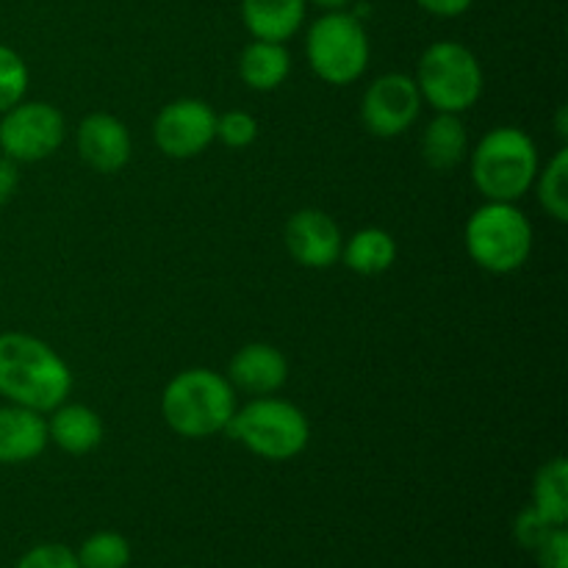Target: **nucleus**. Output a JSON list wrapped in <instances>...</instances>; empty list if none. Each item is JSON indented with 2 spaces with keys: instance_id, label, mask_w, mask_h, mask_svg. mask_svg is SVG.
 Segmentation results:
<instances>
[{
  "instance_id": "18",
  "label": "nucleus",
  "mask_w": 568,
  "mask_h": 568,
  "mask_svg": "<svg viewBox=\"0 0 568 568\" xmlns=\"http://www.w3.org/2000/svg\"><path fill=\"white\" fill-rule=\"evenodd\" d=\"M288 72H292V55L281 42L253 39L250 44H244L242 55H239V78L253 92H275L277 87L286 83Z\"/></svg>"
},
{
  "instance_id": "10",
  "label": "nucleus",
  "mask_w": 568,
  "mask_h": 568,
  "mask_svg": "<svg viewBox=\"0 0 568 568\" xmlns=\"http://www.w3.org/2000/svg\"><path fill=\"white\" fill-rule=\"evenodd\" d=\"M216 139V111L205 100L181 98L166 103L153 122V142L166 159L186 161L205 153Z\"/></svg>"
},
{
  "instance_id": "24",
  "label": "nucleus",
  "mask_w": 568,
  "mask_h": 568,
  "mask_svg": "<svg viewBox=\"0 0 568 568\" xmlns=\"http://www.w3.org/2000/svg\"><path fill=\"white\" fill-rule=\"evenodd\" d=\"M216 139L231 150H244L258 139V120L250 111L231 109L216 114Z\"/></svg>"
},
{
  "instance_id": "7",
  "label": "nucleus",
  "mask_w": 568,
  "mask_h": 568,
  "mask_svg": "<svg viewBox=\"0 0 568 568\" xmlns=\"http://www.w3.org/2000/svg\"><path fill=\"white\" fill-rule=\"evenodd\" d=\"M305 59L314 75L331 87L355 83L369 67V37L358 14L325 11L305 33Z\"/></svg>"
},
{
  "instance_id": "26",
  "label": "nucleus",
  "mask_w": 568,
  "mask_h": 568,
  "mask_svg": "<svg viewBox=\"0 0 568 568\" xmlns=\"http://www.w3.org/2000/svg\"><path fill=\"white\" fill-rule=\"evenodd\" d=\"M552 530L555 527L549 525V521H544L530 505H527L525 510H519V516H516L514 521L516 544H519L521 549H530V552H536V549L544 544V538H547Z\"/></svg>"
},
{
  "instance_id": "14",
  "label": "nucleus",
  "mask_w": 568,
  "mask_h": 568,
  "mask_svg": "<svg viewBox=\"0 0 568 568\" xmlns=\"http://www.w3.org/2000/svg\"><path fill=\"white\" fill-rule=\"evenodd\" d=\"M48 419L22 405H0V466L31 464L48 449Z\"/></svg>"
},
{
  "instance_id": "30",
  "label": "nucleus",
  "mask_w": 568,
  "mask_h": 568,
  "mask_svg": "<svg viewBox=\"0 0 568 568\" xmlns=\"http://www.w3.org/2000/svg\"><path fill=\"white\" fill-rule=\"evenodd\" d=\"M311 3L320 6L322 11H342V9H347L353 0H311Z\"/></svg>"
},
{
  "instance_id": "8",
  "label": "nucleus",
  "mask_w": 568,
  "mask_h": 568,
  "mask_svg": "<svg viewBox=\"0 0 568 568\" xmlns=\"http://www.w3.org/2000/svg\"><path fill=\"white\" fill-rule=\"evenodd\" d=\"M64 114L44 100H20L0 114V153L14 164L44 161L64 142Z\"/></svg>"
},
{
  "instance_id": "23",
  "label": "nucleus",
  "mask_w": 568,
  "mask_h": 568,
  "mask_svg": "<svg viewBox=\"0 0 568 568\" xmlns=\"http://www.w3.org/2000/svg\"><path fill=\"white\" fill-rule=\"evenodd\" d=\"M28 64L9 44H0V114L26 100Z\"/></svg>"
},
{
  "instance_id": "19",
  "label": "nucleus",
  "mask_w": 568,
  "mask_h": 568,
  "mask_svg": "<svg viewBox=\"0 0 568 568\" xmlns=\"http://www.w3.org/2000/svg\"><path fill=\"white\" fill-rule=\"evenodd\" d=\"M344 266L355 275H383L397 261V242L383 227H361L342 244Z\"/></svg>"
},
{
  "instance_id": "21",
  "label": "nucleus",
  "mask_w": 568,
  "mask_h": 568,
  "mask_svg": "<svg viewBox=\"0 0 568 568\" xmlns=\"http://www.w3.org/2000/svg\"><path fill=\"white\" fill-rule=\"evenodd\" d=\"M536 194L538 205L552 216L555 222H568V148H560L558 153L549 159L544 170L536 175Z\"/></svg>"
},
{
  "instance_id": "11",
  "label": "nucleus",
  "mask_w": 568,
  "mask_h": 568,
  "mask_svg": "<svg viewBox=\"0 0 568 568\" xmlns=\"http://www.w3.org/2000/svg\"><path fill=\"white\" fill-rule=\"evenodd\" d=\"M288 255L305 270H331L342 258L344 236L336 220L320 209L294 211L283 227Z\"/></svg>"
},
{
  "instance_id": "13",
  "label": "nucleus",
  "mask_w": 568,
  "mask_h": 568,
  "mask_svg": "<svg viewBox=\"0 0 568 568\" xmlns=\"http://www.w3.org/2000/svg\"><path fill=\"white\" fill-rule=\"evenodd\" d=\"M227 381L233 388L253 397H270L288 381V361L277 347L266 342H250L227 364Z\"/></svg>"
},
{
  "instance_id": "6",
  "label": "nucleus",
  "mask_w": 568,
  "mask_h": 568,
  "mask_svg": "<svg viewBox=\"0 0 568 568\" xmlns=\"http://www.w3.org/2000/svg\"><path fill=\"white\" fill-rule=\"evenodd\" d=\"M416 87L422 103L430 105L436 114H464L483 98V67L466 44L442 39L427 44L416 64Z\"/></svg>"
},
{
  "instance_id": "4",
  "label": "nucleus",
  "mask_w": 568,
  "mask_h": 568,
  "mask_svg": "<svg viewBox=\"0 0 568 568\" xmlns=\"http://www.w3.org/2000/svg\"><path fill=\"white\" fill-rule=\"evenodd\" d=\"M227 436L258 458L283 464L305 453L311 442L308 416L281 397H255L227 422Z\"/></svg>"
},
{
  "instance_id": "9",
  "label": "nucleus",
  "mask_w": 568,
  "mask_h": 568,
  "mask_svg": "<svg viewBox=\"0 0 568 568\" xmlns=\"http://www.w3.org/2000/svg\"><path fill=\"white\" fill-rule=\"evenodd\" d=\"M419 87L405 72H386L366 87L361 98V122L372 136L397 139L419 120Z\"/></svg>"
},
{
  "instance_id": "2",
  "label": "nucleus",
  "mask_w": 568,
  "mask_h": 568,
  "mask_svg": "<svg viewBox=\"0 0 568 568\" xmlns=\"http://www.w3.org/2000/svg\"><path fill=\"white\" fill-rule=\"evenodd\" d=\"M236 414V388L205 366L183 369L161 392V416L175 436L203 442L227 430Z\"/></svg>"
},
{
  "instance_id": "17",
  "label": "nucleus",
  "mask_w": 568,
  "mask_h": 568,
  "mask_svg": "<svg viewBox=\"0 0 568 568\" xmlns=\"http://www.w3.org/2000/svg\"><path fill=\"white\" fill-rule=\"evenodd\" d=\"M422 161L433 172H453L469 159V133L460 114H436L422 131Z\"/></svg>"
},
{
  "instance_id": "29",
  "label": "nucleus",
  "mask_w": 568,
  "mask_h": 568,
  "mask_svg": "<svg viewBox=\"0 0 568 568\" xmlns=\"http://www.w3.org/2000/svg\"><path fill=\"white\" fill-rule=\"evenodd\" d=\"M17 183H20V172H17V164L6 155H0V205L9 203L17 192Z\"/></svg>"
},
{
  "instance_id": "22",
  "label": "nucleus",
  "mask_w": 568,
  "mask_h": 568,
  "mask_svg": "<svg viewBox=\"0 0 568 568\" xmlns=\"http://www.w3.org/2000/svg\"><path fill=\"white\" fill-rule=\"evenodd\" d=\"M81 568H128L131 564V544L116 530H98L78 549Z\"/></svg>"
},
{
  "instance_id": "20",
  "label": "nucleus",
  "mask_w": 568,
  "mask_h": 568,
  "mask_svg": "<svg viewBox=\"0 0 568 568\" xmlns=\"http://www.w3.org/2000/svg\"><path fill=\"white\" fill-rule=\"evenodd\" d=\"M530 508L552 527L568 525V466L560 455L536 471Z\"/></svg>"
},
{
  "instance_id": "27",
  "label": "nucleus",
  "mask_w": 568,
  "mask_h": 568,
  "mask_svg": "<svg viewBox=\"0 0 568 568\" xmlns=\"http://www.w3.org/2000/svg\"><path fill=\"white\" fill-rule=\"evenodd\" d=\"M538 568H568V530L566 527H555L541 547L536 549Z\"/></svg>"
},
{
  "instance_id": "3",
  "label": "nucleus",
  "mask_w": 568,
  "mask_h": 568,
  "mask_svg": "<svg viewBox=\"0 0 568 568\" xmlns=\"http://www.w3.org/2000/svg\"><path fill=\"white\" fill-rule=\"evenodd\" d=\"M541 161L530 133L516 125L491 128L469 148V175L477 192L497 203H519L536 183Z\"/></svg>"
},
{
  "instance_id": "15",
  "label": "nucleus",
  "mask_w": 568,
  "mask_h": 568,
  "mask_svg": "<svg viewBox=\"0 0 568 568\" xmlns=\"http://www.w3.org/2000/svg\"><path fill=\"white\" fill-rule=\"evenodd\" d=\"M48 442L67 455H89L103 442V422L89 405H67L50 410Z\"/></svg>"
},
{
  "instance_id": "5",
  "label": "nucleus",
  "mask_w": 568,
  "mask_h": 568,
  "mask_svg": "<svg viewBox=\"0 0 568 568\" xmlns=\"http://www.w3.org/2000/svg\"><path fill=\"white\" fill-rule=\"evenodd\" d=\"M464 244L480 270L491 275H510L530 261L532 225L516 203L486 200L466 220Z\"/></svg>"
},
{
  "instance_id": "28",
  "label": "nucleus",
  "mask_w": 568,
  "mask_h": 568,
  "mask_svg": "<svg viewBox=\"0 0 568 568\" xmlns=\"http://www.w3.org/2000/svg\"><path fill=\"white\" fill-rule=\"evenodd\" d=\"M422 11L433 17H442V20H453V17L466 14V11L475 6V0H416Z\"/></svg>"
},
{
  "instance_id": "1",
  "label": "nucleus",
  "mask_w": 568,
  "mask_h": 568,
  "mask_svg": "<svg viewBox=\"0 0 568 568\" xmlns=\"http://www.w3.org/2000/svg\"><path fill=\"white\" fill-rule=\"evenodd\" d=\"M72 372L67 361L31 333H0V397L37 414L67 403Z\"/></svg>"
},
{
  "instance_id": "12",
  "label": "nucleus",
  "mask_w": 568,
  "mask_h": 568,
  "mask_svg": "<svg viewBox=\"0 0 568 568\" xmlns=\"http://www.w3.org/2000/svg\"><path fill=\"white\" fill-rule=\"evenodd\" d=\"M75 144L83 164L100 175H116L120 170H125L133 153L125 122L105 111H92L83 116L75 133Z\"/></svg>"
},
{
  "instance_id": "16",
  "label": "nucleus",
  "mask_w": 568,
  "mask_h": 568,
  "mask_svg": "<svg viewBox=\"0 0 568 568\" xmlns=\"http://www.w3.org/2000/svg\"><path fill=\"white\" fill-rule=\"evenodd\" d=\"M308 0H242V22L253 39L286 44L305 22Z\"/></svg>"
},
{
  "instance_id": "25",
  "label": "nucleus",
  "mask_w": 568,
  "mask_h": 568,
  "mask_svg": "<svg viewBox=\"0 0 568 568\" xmlns=\"http://www.w3.org/2000/svg\"><path fill=\"white\" fill-rule=\"evenodd\" d=\"M14 568H81L78 555L64 544H39L28 549Z\"/></svg>"
}]
</instances>
